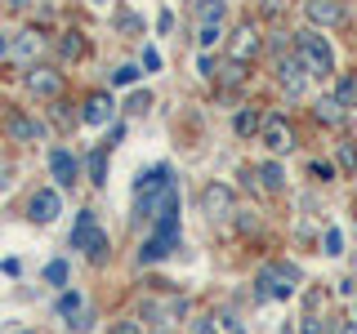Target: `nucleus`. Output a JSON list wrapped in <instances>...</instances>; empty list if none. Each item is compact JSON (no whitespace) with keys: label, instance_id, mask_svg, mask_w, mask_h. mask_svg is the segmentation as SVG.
<instances>
[{"label":"nucleus","instance_id":"nucleus-1","mask_svg":"<svg viewBox=\"0 0 357 334\" xmlns=\"http://www.w3.org/2000/svg\"><path fill=\"white\" fill-rule=\"evenodd\" d=\"M299 289V267L295 263H268L259 276H255V299H290Z\"/></svg>","mask_w":357,"mask_h":334},{"label":"nucleus","instance_id":"nucleus-2","mask_svg":"<svg viewBox=\"0 0 357 334\" xmlns=\"http://www.w3.org/2000/svg\"><path fill=\"white\" fill-rule=\"evenodd\" d=\"M295 54L304 58L308 76H331L335 72V54H331L326 36H317V31H295Z\"/></svg>","mask_w":357,"mask_h":334},{"label":"nucleus","instance_id":"nucleus-3","mask_svg":"<svg viewBox=\"0 0 357 334\" xmlns=\"http://www.w3.org/2000/svg\"><path fill=\"white\" fill-rule=\"evenodd\" d=\"M72 250H85L94 263L107 254V232L94 223V214H89V209H81V218H76V228H72Z\"/></svg>","mask_w":357,"mask_h":334},{"label":"nucleus","instance_id":"nucleus-4","mask_svg":"<svg viewBox=\"0 0 357 334\" xmlns=\"http://www.w3.org/2000/svg\"><path fill=\"white\" fill-rule=\"evenodd\" d=\"M277 81H282V89H286L290 98H299V94H304V85H308L304 58H299V54H282V58H277Z\"/></svg>","mask_w":357,"mask_h":334},{"label":"nucleus","instance_id":"nucleus-5","mask_svg":"<svg viewBox=\"0 0 357 334\" xmlns=\"http://www.w3.org/2000/svg\"><path fill=\"white\" fill-rule=\"evenodd\" d=\"M201 214L206 218H228L232 214V187L228 183H210L201 192Z\"/></svg>","mask_w":357,"mask_h":334},{"label":"nucleus","instance_id":"nucleus-6","mask_svg":"<svg viewBox=\"0 0 357 334\" xmlns=\"http://www.w3.org/2000/svg\"><path fill=\"white\" fill-rule=\"evenodd\" d=\"M27 214H31V223H54L63 214V200H59V192L54 187H40V192H31V200H27Z\"/></svg>","mask_w":357,"mask_h":334},{"label":"nucleus","instance_id":"nucleus-7","mask_svg":"<svg viewBox=\"0 0 357 334\" xmlns=\"http://www.w3.org/2000/svg\"><path fill=\"white\" fill-rule=\"evenodd\" d=\"M50 174H54L59 187H72L76 178H81V161H76L67 148H59V152H50Z\"/></svg>","mask_w":357,"mask_h":334},{"label":"nucleus","instance_id":"nucleus-8","mask_svg":"<svg viewBox=\"0 0 357 334\" xmlns=\"http://www.w3.org/2000/svg\"><path fill=\"white\" fill-rule=\"evenodd\" d=\"M264 49V40H259V31L245 22V27H237L232 31V45H228V58H237V63H245V58H255V54Z\"/></svg>","mask_w":357,"mask_h":334},{"label":"nucleus","instance_id":"nucleus-9","mask_svg":"<svg viewBox=\"0 0 357 334\" xmlns=\"http://www.w3.org/2000/svg\"><path fill=\"white\" fill-rule=\"evenodd\" d=\"M264 143H268V152H295V134H290V125L282 116H268L264 120Z\"/></svg>","mask_w":357,"mask_h":334},{"label":"nucleus","instance_id":"nucleus-10","mask_svg":"<svg viewBox=\"0 0 357 334\" xmlns=\"http://www.w3.org/2000/svg\"><path fill=\"white\" fill-rule=\"evenodd\" d=\"M27 89L36 98H59L63 94V76L50 72V67H31V72H27Z\"/></svg>","mask_w":357,"mask_h":334},{"label":"nucleus","instance_id":"nucleus-11","mask_svg":"<svg viewBox=\"0 0 357 334\" xmlns=\"http://www.w3.org/2000/svg\"><path fill=\"white\" fill-rule=\"evenodd\" d=\"M5 134L14 143H36V138H45V125H36V120L22 116V111H9V116H5Z\"/></svg>","mask_w":357,"mask_h":334},{"label":"nucleus","instance_id":"nucleus-12","mask_svg":"<svg viewBox=\"0 0 357 334\" xmlns=\"http://www.w3.org/2000/svg\"><path fill=\"white\" fill-rule=\"evenodd\" d=\"M308 22H312V27H340V22H344V5H340V0H308Z\"/></svg>","mask_w":357,"mask_h":334},{"label":"nucleus","instance_id":"nucleus-13","mask_svg":"<svg viewBox=\"0 0 357 334\" xmlns=\"http://www.w3.org/2000/svg\"><path fill=\"white\" fill-rule=\"evenodd\" d=\"M165 187H170V170H165V165H152L148 174H139V183H134V196L148 200V196H156V192H165Z\"/></svg>","mask_w":357,"mask_h":334},{"label":"nucleus","instance_id":"nucleus-14","mask_svg":"<svg viewBox=\"0 0 357 334\" xmlns=\"http://www.w3.org/2000/svg\"><path fill=\"white\" fill-rule=\"evenodd\" d=\"M112 116H116V103H112L107 94H94V98L85 103V111H81V120H85V125H107Z\"/></svg>","mask_w":357,"mask_h":334},{"label":"nucleus","instance_id":"nucleus-15","mask_svg":"<svg viewBox=\"0 0 357 334\" xmlns=\"http://www.w3.org/2000/svg\"><path fill=\"white\" fill-rule=\"evenodd\" d=\"M85 178L94 187H103L107 183V148H94L89 152V161H85Z\"/></svg>","mask_w":357,"mask_h":334},{"label":"nucleus","instance_id":"nucleus-16","mask_svg":"<svg viewBox=\"0 0 357 334\" xmlns=\"http://www.w3.org/2000/svg\"><path fill=\"white\" fill-rule=\"evenodd\" d=\"M312 116H317L321 125H340V120H344V103H340V98H317V103H312Z\"/></svg>","mask_w":357,"mask_h":334},{"label":"nucleus","instance_id":"nucleus-17","mask_svg":"<svg viewBox=\"0 0 357 334\" xmlns=\"http://www.w3.org/2000/svg\"><path fill=\"white\" fill-rule=\"evenodd\" d=\"M210 326H215V334H245V321L237 312H210Z\"/></svg>","mask_w":357,"mask_h":334},{"label":"nucleus","instance_id":"nucleus-18","mask_svg":"<svg viewBox=\"0 0 357 334\" xmlns=\"http://www.w3.org/2000/svg\"><path fill=\"white\" fill-rule=\"evenodd\" d=\"M40 49H45V36H40V31H22V36L14 40V54H18V58H36Z\"/></svg>","mask_w":357,"mask_h":334},{"label":"nucleus","instance_id":"nucleus-19","mask_svg":"<svg viewBox=\"0 0 357 334\" xmlns=\"http://www.w3.org/2000/svg\"><path fill=\"white\" fill-rule=\"evenodd\" d=\"M259 178H264V187H268V192H282V187H286V170H282L277 161L259 165Z\"/></svg>","mask_w":357,"mask_h":334},{"label":"nucleus","instance_id":"nucleus-20","mask_svg":"<svg viewBox=\"0 0 357 334\" xmlns=\"http://www.w3.org/2000/svg\"><path fill=\"white\" fill-rule=\"evenodd\" d=\"M245 81V63H237V58H228L219 67V85H228V89H237Z\"/></svg>","mask_w":357,"mask_h":334},{"label":"nucleus","instance_id":"nucleus-21","mask_svg":"<svg viewBox=\"0 0 357 334\" xmlns=\"http://www.w3.org/2000/svg\"><path fill=\"white\" fill-rule=\"evenodd\" d=\"M81 308H85V299L76 294V289H63V299H59V317H63V321H72V317H81Z\"/></svg>","mask_w":357,"mask_h":334},{"label":"nucleus","instance_id":"nucleus-22","mask_svg":"<svg viewBox=\"0 0 357 334\" xmlns=\"http://www.w3.org/2000/svg\"><path fill=\"white\" fill-rule=\"evenodd\" d=\"M335 161H340V170H344V174H357V143H340Z\"/></svg>","mask_w":357,"mask_h":334},{"label":"nucleus","instance_id":"nucleus-23","mask_svg":"<svg viewBox=\"0 0 357 334\" xmlns=\"http://www.w3.org/2000/svg\"><path fill=\"white\" fill-rule=\"evenodd\" d=\"M259 129H264L259 111H241V116H237V134H241V138H250V134H259Z\"/></svg>","mask_w":357,"mask_h":334},{"label":"nucleus","instance_id":"nucleus-24","mask_svg":"<svg viewBox=\"0 0 357 334\" xmlns=\"http://www.w3.org/2000/svg\"><path fill=\"white\" fill-rule=\"evenodd\" d=\"M197 18L201 22H219L223 18V0H197Z\"/></svg>","mask_w":357,"mask_h":334},{"label":"nucleus","instance_id":"nucleus-25","mask_svg":"<svg viewBox=\"0 0 357 334\" xmlns=\"http://www.w3.org/2000/svg\"><path fill=\"white\" fill-rule=\"evenodd\" d=\"M335 98L344 103V111H349V107H357V81H353V76H349V81H340V89H335Z\"/></svg>","mask_w":357,"mask_h":334},{"label":"nucleus","instance_id":"nucleus-26","mask_svg":"<svg viewBox=\"0 0 357 334\" xmlns=\"http://www.w3.org/2000/svg\"><path fill=\"white\" fill-rule=\"evenodd\" d=\"M223 36V31H219V22H201V31H197V45H201V49H210V45H215Z\"/></svg>","mask_w":357,"mask_h":334},{"label":"nucleus","instance_id":"nucleus-27","mask_svg":"<svg viewBox=\"0 0 357 334\" xmlns=\"http://www.w3.org/2000/svg\"><path fill=\"white\" fill-rule=\"evenodd\" d=\"M45 281H50V285H67V263L54 259L50 267H45Z\"/></svg>","mask_w":357,"mask_h":334},{"label":"nucleus","instance_id":"nucleus-28","mask_svg":"<svg viewBox=\"0 0 357 334\" xmlns=\"http://www.w3.org/2000/svg\"><path fill=\"white\" fill-rule=\"evenodd\" d=\"M59 49H63V58H81V49H85V40H81V36H76V31H67V40L59 45Z\"/></svg>","mask_w":357,"mask_h":334},{"label":"nucleus","instance_id":"nucleus-29","mask_svg":"<svg viewBox=\"0 0 357 334\" xmlns=\"http://www.w3.org/2000/svg\"><path fill=\"white\" fill-rule=\"evenodd\" d=\"M321 245H326V254H344V232H340V228H326Z\"/></svg>","mask_w":357,"mask_h":334},{"label":"nucleus","instance_id":"nucleus-30","mask_svg":"<svg viewBox=\"0 0 357 334\" xmlns=\"http://www.w3.org/2000/svg\"><path fill=\"white\" fill-rule=\"evenodd\" d=\"M308 174H312V178H321V183H326V178L335 174V165H331V161H312V165H308Z\"/></svg>","mask_w":357,"mask_h":334},{"label":"nucleus","instance_id":"nucleus-31","mask_svg":"<svg viewBox=\"0 0 357 334\" xmlns=\"http://www.w3.org/2000/svg\"><path fill=\"white\" fill-rule=\"evenodd\" d=\"M139 81V67H121L116 76H112V85H134Z\"/></svg>","mask_w":357,"mask_h":334},{"label":"nucleus","instance_id":"nucleus-32","mask_svg":"<svg viewBox=\"0 0 357 334\" xmlns=\"http://www.w3.org/2000/svg\"><path fill=\"white\" fill-rule=\"evenodd\" d=\"M112 334H143V321H116Z\"/></svg>","mask_w":357,"mask_h":334},{"label":"nucleus","instance_id":"nucleus-33","mask_svg":"<svg viewBox=\"0 0 357 334\" xmlns=\"http://www.w3.org/2000/svg\"><path fill=\"white\" fill-rule=\"evenodd\" d=\"M116 27H121V31H143V22L134 18V14H121V18H116Z\"/></svg>","mask_w":357,"mask_h":334},{"label":"nucleus","instance_id":"nucleus-34","mask_svg":"<svg viewBox=\"0 0 357 334\" xmlns=\"http://www.w3.org/2000/svg\"><path fill=\"white\" fill-rule=\"evenodd\" d=\"M148 107H152L148 94H134V98H130V111H148Z\"/></svg>","mask_w":357,"mask_h":334},{"label":"nucleus","instance_id":"nucleus-35","mask_svg":"<svg viewBox=\"0 0 357 334\" xmlns=\"http://www.w3.org/2000/svg\"><path fill=\"white\" fill-rule=\"evenodd\" d=\"M299 334H321V321L308 312V317H304V330H299Z\"/></svg>","mask_w":357,"mask_h":334},{"label":"nucleus","instance_id":"nucleus-36","mask_svg":"<svg viewBox=\"0 0 357 334\" xmlns=\"http://www.w3.org/2000/svg\"><path fill=\"white\" fill-rule=\"evenodd\" d=\"M201 76H219V63L210 58V54H206V58H201Z\"/></svg>","mask_w":357,"mask_h":334},{"label":"nucleus","instance_id":"nucleus-37","mask_svg":"<svg viewBox=\"0 0 357 334\" xmlns=\"http://www.w3.org/2000/svg\"><path fill=\"white\" fill-rule=\"evenodd\" d=\"M143 67H152V72H156V67H161V54H156V49H143Z\"/></svg>","mask_w":357,"mask_h":334},{"label":"nucleus","instance_id":"nucleus-38","mask_svg":"<svg viewBox=\"0 0 357 334\" xmlns=\"http://www.w3.org/2000/svg\"><path fill=\"white\" fill-rule=\"evenodd\" d=\"M9 49H14V40H9V36H5V31H0V58H5V54H9Z\"/></svg>","mask_w":357,"mask_h":334},{"label":"nucleus","instance_id":"nucleus-39","mask_svg":"<svg viewBox=\"0 0 357 334\" xmlns=\"http://www.w3.org/2000/svg\"><path fill=\"white\" fill-rule=\"evenodd\" d=\"M197 334H215V326H210V317H206V321H197Z\"/></svg>","mask_w":357,"mask_h":334},{"label":"nucleus","instance_id":"nucleus-40","mask_svg":"<svg viewBox=\"0 0 357 334\" xmlns=\"http://www.w3.org/2000/svg\"><path fill=\"white\" fill-rule=\"evenodd\" d=\"M340 334H357V321H344V326H340Z\"/></svg>","mask_w":357,"mask_h":334},{"label":"nucleus","instance_id":"nucleus-41","mask_svg":"<svg viewBox=\"0 0 357 334\" xmlns=\"http://www.w3.org/2000/svg\"><path fill=\"white\" fill-rule=\"evenodd\" d=\"M5 5H9V9H27L31 0H5Z\"/></svg>","mask_w":357,"mask_h":334},{"label":"nucleus","instance_id":"nucleus-42","mask_svg":"<svg viewBox=\"0 0 357 334\" xmlns=\"http://www.w3.org/2000/svg\"><path fill=\"white\" fill-rule=\"evenodd\" d=\"M9 334H36V330H9Z\"/></svg>","mask_w":357,"mask_h":334},{"label":"nucleus","instance_id":"nucleus-43","mask_svg":"<svg viewBox=\"0 0 357 334\" xmlns=\"http://www.w3.org/2000/svg\"><path fill=\"white\" fill-rule=\"evenodd\" d=\"M0 187H5V165H0Z\"/></svg>","mask_w":357,"mask_h":334},{"label":"nucleus","instance_id":"nucleus-44","mask_svg":"<svg viewBox=\"0 0 357 334\" xmlns=\"http://www.w3.org/2000/svg\"><path fill=\"white\" fill-rule=\"evenodd\" d=\"M161 334H165V330H161Z\"/></svg>","mask_w":357,"mask_h":334}]
</instances>
